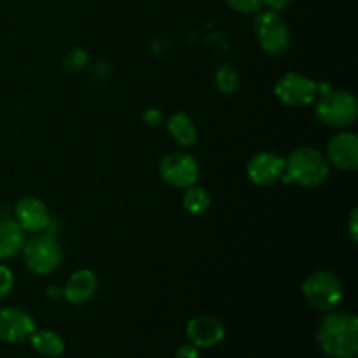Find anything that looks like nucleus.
Segmentation results:
<instances>
[{
  "instance_id": "obj_21",
  "label": "nucleus",
  "mask_w": 358,
  "mask_h": 358,
  "mask_svg": "<svg viewBox=\"0 0 358 358\" xmlns=\"http://www.w3.org/2000/svg\"><path fill=\"white\" fill-rule=\"evenodd\" d=\"M63 62H65V65L69 66L70 70H80V69H84V65L87 63V55L84 49L76 48V49H72V51H69V55L65 56V59H63Z\"/></svg>"
},
{
  "instance_id": "obj_26",
  "label": "nucleus",
  "mask_w": 358,
  "mask_h": 358,
  "mask_svg": "<svg viewBox=\"0 0 358 358\" xmlns=\"http://www.w3.org/2000/svg\"><path fill=\"white\" fill-rule=\"evenodd\" d=\"M357 222H358V210L353 208L352 210V215H350V224H348V229H350V236H352L353 241H358V229H357Z\"/></svg>"
},
{
  "instance_id": "obj_15",
  "label": "nucleus",
  "mask_w": 358,
  "mask_h": 358,
  "mask_svg": "<svg viewBox=\"0 0 358 358\" xmlns=\"http://www.w3.org/2000/svg\"><path fill=\"white\" fill-rule=\"evenodd\" d=\"M24 231L16 220H0V259L16 257L23 252Z\"/></svg>"
},
{
  "instance_id": "obj_11",
  "label": "nucleus",
  "mask_w": 358,
  "mask_h": 358,
  "mask_svg": "<svg viewBox=\"0 0 358 358\" xmlns=\"http://www.w3.org/2000/svg\"><path fill=\"white\" fill-rule=\"evenodd\" d=\"M327 157L332 166L343 171L358 168V138L355 133H338L327 143Z\"/></svg>"
},
{
  "instance_id": "obj_8",
  "label": "nucleus",
  "mask_w": 358,
  "mask_h": 358,
  "mask_svg": "<svg viewBox=\"0 0 358 358\" xmlns=\"http://www.w3.org/2000/svg\"><path fill=\"white\" fill-rule=\"evenodd\" d=\"M159 175L163 182L177 189H189L199 178V166L192 156L185 152H171L161 159Z\"/></svg>"
},
{
  "instance_id": "obj_18",
  "label": "nucleus",
  "mask_w": 358,
  "mask_h": 358,
  "mask_svg": "<svg viewBox=\"0 0 358 358\" xmlns=\"http://www.w3.org/2000/svg\"><path fill=\"white\" fill-rule=\"evenodd\" d=\"M182 203H184V208L191 215H203V213L208 212L210 205H212V199H210V194L205 189L192 185V187L185 189Z\"/></svg>"
},
{
  "instance_id": "obj_25",
  "label": "nucleus",
  "mask_w": 358,
  "mask_h": 358,
  "mask_svg": "<svg viewBox=\"0 0 358 358\" xmlns=\"http://www.w3.org/2000/svg\"><path fill=\"white\" fill-rule=\"evenodd\" d=\"M290 0H262V6L268 7V10H275V13H278V10H283L287 6H289Z\"/></svg>"
},
{
  "instance_id": "obj_1",
  "label": "nucleus",
  "mask_w": 358,
  "mask_h": 358,
  "mask_svg": "<svg viewBox=\"0 0 358 358\" xmlns=\"http://www.w3.org/2000/svg\"><path fill=\"white\" fill-rule=\"evenodd\" d=\"M317 343L329 358L358 355V320L352 313H331L322 320Z\"/></svg>"
},
{
  "instance_id": "obj_4",
  "label": "nucleus",
  "mask_w": 358,
  "mask_h": 358,
  "mask_svg": "<svg viewBox=\"0 0 358 358\" xmlns=\"http://www.w3.org/2000/svg\"><path fill=\"white\" fill-rule=\"evenodd\" d=\"M343 285L331 271H315L303 282V296L317 311H332L343 299Z\"/></svg>"
},
{
  "instance_id": "obj_22",
  "label": "nucleus",
  "mask_w": 358,
  "mask_h": 358,
  "mask_svg": "<svg viewBox=\"0 0 358 358\" xmlns=\"http://www.w3.org/2000/svg\"><path fill=\"white\" fill-rule=\"evenodd\" d=\"M13 287H14V276L13 273H10V269L6 268V266H0V299L9 296Z\"/></svg>"
},
{
  "instance_id": "obj_20",
  "label": "nucleus",
  "mask_w": 358,
  "mask_h": 358,
  "mask_svg": "<svg viewBox=\"0 0 358 358\" xmlns=\"http://www.w3.org/2000/svg\"><path fill=\"white\" fill-rule=\"evenodd\" d=\"M226 3L240 14H257L262 9V0H226Z\"/></svg>"
},
{
  "instance_id": "obj_16",
  "label": "nucleus",
  "mask_w": 358,
  "mask_h": 358,
  "mask_svg": "<svg viewBox=\"0 0 358 358\" xmlns=\"http://www.w3.org/2000/svg\"><path fill=\"white\" fill-rule=\"evenodd\" d=\"M168 131H170L171 138L178 143L180 147H192L198 140V129H196L194 122L184 112H177V114L170 115L166 122Z\"/></svg>"
},
{
  "instance_id": "obj_23",
  "label": "nucleus",
  "mask_w": 358,
  "mask_h": 358,
  "mask_svg": "<svg viewBox=\"0 0 358 358\" xmlns=\"http://www.w3.org/2000/svg\"><path fill=\"white\" fill-rule=\"evenodd\" d=\"M175 358H199L198 346H194L192 343H185L175 353Z\"/></svg>"
},
{
  "instance_id": "obj_7",
  "label": "nucleus",
  "mask_w": 358,
  "mask_h": 358,
  "mask_svg": "<svg viewBox=\"0 0 358 358\" xmlns=\"http://www.w3.org/2000/svg\"><path fill=\"white\" fill-rule=\"evenodd\" d=\"M275 94L282 103L289 107H306L317 100L318 84L303 73L289 72L278 79Z\"/></svg>"
},
{
  "instance_id": "obj_24",
  "label": "nucleus",
  "mask_w": 358,
  "mask_h": 358,
  "mask_svg": "<svg viewBox=\"0 0 358 358\" xmlns=\"http://www.w3.org/2000/svg\"><path fill=\"white\" fill-rule=\"evenodd\" d=\"M143 122L149 126H157L163 122V114L157 108H149V110L143 112Z\"/></svg>"
},
{
  "instance_id": "obj_19",
  "label": "nucleus",
  "mask_w": 358,
  "mask_h": 358,
  "mask_svg": "<svg viewBox=\"0 0 358 358\" xmlns=\"http://www.w3.org/2000/svg\"><path fill=\"white\" fill-rule=\"evenodd\" d=\"M215 84L220 93L233 94L238 87V73L229 65H222L215 72Z\"/></svg>"
},
{
  "instance_id": "obj_9",
  "label": "nucleus",
  "mask_w": 358,
  "mask_h": 358,
  "mask_svg": "<svg viewBox=\"0 0 358 358\" xmlns=\"http://www.w3.org/2000/svg\"><path fill=\"white\" fill-rule=\"evenodd\" d=\"M283 173H285V159L268 150L254 154L247 163L248 178L261 187H269L282 180Z\"/></svg>"
},
{
  "instance_id": "obj_13",
  "label": "nucleus",
  "mask_w": 358,
  "mask_h": 358,
  "mask_svg": "<svg viewBox=\"0 0 358 358\" xmlns=\"http://www.w3.org/2000/svg\"><path fill=\"white\" fill-rule=\"evenodd\" d=\"M16 222L20 224L24 233H42L51 222V215L44 201L37 198L20 199L16 203Z\"/></svg>"
},
{
  "instance_id": "obj_14",
  "label": "nucleus",
  "mask_w": 358,
  "mask_h": 358,
  "mask_svg": "<svg viewBox=\"0 0 358 358\" xmlns=\"http://www.w3.org/2000/svg\"><path fill=\"white\" fill-rule=\"evenodd\" d=\"M96 287V275L90 271V269H79V271H76L70 276L62 294L70 304L79 306V304L87 303L94 296Z\"/></svg>"
},
{
  "instance_id": "obj_10",
  "label": "nucleus",
  "mask_w": 358,
  "mask_h": 358,
  "mask_svg": "<svg viewBox=\"0 0 358 358\" xmlns=\"http://www.w3.org/2000/svg\"><path fill=\"white\" fill-rule=\"evenodd\" d=\"M35 322L21 308H0V341L16 345L30 339Z\"/></svg>"
},
{
  "instance_id": "obj_5",
  "label": "nucleus",
  "mask_w": 358,
  "mask_h": 358,
  "mask_svg": "<svg viewBox=\"0 0 358 358\" xmlns=\"http://www.w3.org/2000/svg\"><path fill=\"white\" fill-rule=\"evenodd\" d=\"M24 264L34 275H51L62 264V247L51 234L37 233L23 247Z\"/></svg>"
},
{
  "instance_id": "obj_27",
  "label": "nucleus",
  "mask_w": 358,
  "mask_h": 358,
  "mask_svg": "<svg viewBox=\"0 0 358 358\" xmlns=\"http://www.w3.org/2000/svg\"><path fill=\"white\" fill-rule=\"evenodd\" d=\"M59 294H62V292H59V289H56V287H49V289H48V296L52 297V299H56Z\"/></svg>"
},
{
  "instance_id": "obj_2",
  "label": "nucleus",
  "mask_w": 358,
  "mask_h": 358,
  "mask_svg": "<svg viewBox=\"0 0 358 358\" xmlns=\"http://www.w3.org/2000/svg\"><path fill=\"white\" fill-rule=\"evenodd\" d=\"M329 177V163L313 147H299L285 159L283 180L301 187H318Z\"/></svg>"
},
{
  "instance_id": "obj_6",
  "label": "nucleus",
  "mask_w": 358,
  "mask_h": 358,
  "mask_svg": "<svg viewBox=\"0 0 358 358\" xmlns=\"http://www.w3.org/2000/svg\"><path fill=\"white\" fill-rule=\"evenodd\" d=\"M255 35L269 55H283L290 45V31L283 17L275 10H259L255 16Z\"/></svg>"
},
{
  "instance_id": "obj_3",
  "label": "nucleus",
  "mask_w": 358,
  "mask_h": 358,
  "mask_svg": "<svg viewBox=\"0 0 358 358\" xmlns=\"http://www.w3.org/2000/svg\"><path fill=\"white\" fill-rule=\"evenodd\" d=\"M315 115L322 124L331 128H346L357 121L358 101L348 91L327 90L317 98Z\"/></svg>"
},
{
  "instance_id": "obj_17",
  "label": "nucleus",
  "mask_w": 358,
  "mask_h": 358,
  "mask_svg": "<svg viewBox=\"0 0 358 358\" xmlns=\"http://www.w3.org/2000/svg\"><path fill=\"white\" fill-rule=\"evenodd\" d=\"M30 343L37 353L48 358H58L65 352V341L52 331H37L30 336Z\"/></svg>"
},
{
  "instance_id": "obj_12",
  "label": "nucleus",
  "mask_w": 358,
  "mask_h": 358,
  "mask_svg": "<svg viewBox=\"0 0 358 358\" xmlns=\"http://www.w3.org/2000/svg\"><path fill=\"white\" fill-rule=\"evenodd\" d=\"M185 334H187L189 341L198 348H213L222 341L226 331L219 318L210 317V315H199L189 322Z\"/></svg>"
}]
</instances>
